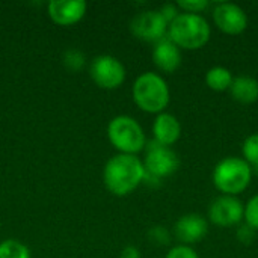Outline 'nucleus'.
I'll list each match as a JSON object with an SVG mask.
<instances>
[{
  "mask_svg": "<svg viewBox=\"0 0 258 258\" xmlns=\"http://www.w3.org/2000/svg\"><path fill=\"white\" fill-rule=\"evenodd\" d=\"M89 74L94 83L101 89H116L125 80L124 63L110 54H100L92 59Z\"/></svg>",
  "mask_w": 258,
  "mask_h": 258,
  "instance_id": "423d86ee",
  "label": "nucleus"
},
{
  "mask_svg": "<svg viewBox=\"0 0 258 258\" xmlns=\"http://www.w3.org/2000/svg\"><path fill=\"white\" fill-rule=\"evenodd\" d=\"M213 20L216 26L228 35H239L248 27L246 12L239 5L230 2H224L215 6Z\"/></svg>",
  "mask_w": 258,
  "mask_h": 258,
  "instance_id": "9d476101",
  "label": "nucleus"
},
{
  "mask_svg": "<svg viewBox=\"0 0 258 258\" xmlns=\"http://www.w3.org/2000/svg\"><path fill=\"white\" fill-rule=\"evenodd\" d=\"M165 258H200L198 254L190 248V246H186V245H178V246H174Z\"/></svg>",
  "mask_w": 258,
  "mask_h": 258,
  "instance_id": "5701e85b",
  "label": "nucleus"
},
{
  "mask_svg": "<svg viewBox=\"0 0 258 258\" xmlns=\"http://www.w3.org/2000/svg\"><path fill=\"white\" fill-rule=\"evenodd\" d=\"M119 258H141V251L136 246H125L121 251Z\"/></svg>",
  "mask_w": 258,
  "mask_h": 258,
  "instance_id": "a878e982",
  "label": "nucleus"
},
{
  "mask_svg": "<svg viewBox=\"0 0 258 258\" xmlns=\"http://www.w3.org/2000/svg\"><path fill=\"white\" fill-rule=\"evenodd\" d=\"M107 138L121 154L136 156V153L142 151L147 145L144 128L128 115H118L109 122Z\"/></svg>",
  "mask_w": 258,
  "mask_h": 258,
  "instance_id": "39448f33",
  "label": "nucleus"
},
{
  "mask_svg": "<svg viewBox=\"0 0 258 258\" xmlns=\"http://www.w3.org/2000/svg\"><path fill=\"white\" fill-rule=\"evenodd\" d=\"M153 135L154 141L160 145L171 147L175 144L181 135V125L180 121L166 112H162L156 116L154 124H153Z\"/></svg>",
  "mask_w": 258,
  "mask_h": 258,
  "instance_id": "4468645a",
  "label": "nucleus"
},
{
  "mask_svg": "<svg viewBox=\"0 0 258 258\" xmlns=\"http://www.w3.org/2000/svg\"><path fill=\"white\" fill-rule=\"evenodd\" d=\"M243 219L246 221V224L249 227H252L254 230H258V194L255 197H252L248 201V204L245 206Z\"/></svg>",
  "mask_w": 258,
  "mask_h": 258,
  "instance_id": "412c9836",
  "label": "nucleus"
},
{
  "mask_svg": "<svg viewBox=\"0 0 258 258\" xmlns=\"http://www.w3.org/2000/svg\"><path fill=\"white\" fill-rule=\"evenodd\" d=\"M209 231V222L204 216L198 213L183 215L174 225L175 237L181 242V245H194L201 242Z\"/></svg>",
  "mask_w": 258,
  "mask_h": 258,
  "instance_id": "9b49d317",
  "label": "nucleus"
},
{
  "mask_svg": "<svg viewBox=\"0 0 258 258\" xmlns=\"http://www.w3.org/2000/svg\"><path fill=\"white\" fill-rule=\"evenodd\" d=\"M0 258H30V251L20 240L6 239L0 243Z\"/></svg>",
  "mask_w": 258,
  "mask_h": 258,
  "instance_id": "f3484780",
  "label": "nucleus"
},
{
  "mask_svg": "<svg viewBox=\"0 0 258 258\" xmlns=\"http://www.w3.org/2000/svg\"><path fill=\"white\" fill-rule=\"evenodd\" d=\"M88 5L83 0H51L47 5L48 17L59 26H73L86 14Z\"/></svg>",
  "mask_w": 258,
  "mask_h": 258,
  "instance_id": "f8f14e48",
  "label": "nucleus"
},
{
  "mask_svg": "<svg viewBox=\"0 0 258 258\" xmlns=\"http://www.w3.org/2000/svg\"><path fill=\"white\" fill-rule=\"evenodd\" d=\"M213 183L224 194L234 197L243 192L252 178L251 165L240 157H225L213 169Z\"/></svg>",
  "mask_w": 258,
  "mask_h": 258,
  "instance_id": "20e7f679",
  "label": "nucleus"
},
{
  "mask_svg": "<svg viewBox=\"0 0 258 258\" xmlns=\"http://www.w3.org/2000/svg\"><path fill=\"white\" fill-rule=\"evenodd\" d=\"M168 33L175 45L195 50L207 44L210 38V24L200 14L180 12L169 23Z\"/></svg>",
  "mask_w": 258,
  "mask_h": 258,
  "instance_id": "f03ea898",
  "label": "nucleus"
},
{
  "mask_svg": "<svg viewBox=\"0 0 258 258\" xmlns=\"http://www.w3.org/2000/svg\"><path fill=\"white\" fill-rule=\"evenodd\" d=\"M181 59L183 57H181L180 47L175 45L169 38H163L154 44L153 62L159 70L165 73H174L180 68Z\"/></svg>",
  "mask_w": 258,
  "mask_h": 258,
  "instance_id": "ddd939ff",
  "label": "nucleus"
},
{
  "mask_svg": "<svg viewBox=\"0 0 258 258\" xmlns=\"http://www.w3.org/2000/svg\"><path fill=\"white\" fill-rule=\"evenodd\" d=\"M144 162L133 154H115L106 162L103 169L104 186L116 197L132 194L144 181Z\"/></svg>",
  "mask_w": 258,
  "mask_h": 258,
  "instance_id": "f257e3e1",
  "label": "nucleus"
},
{
  "mask_svg": "<svg viewBox=\"0 0 258 258\" xmlns=\"http://www.w3.org/2000/svg\"><path fill=\"white\" fill-rule=\"evenodd\" d=\"M236 237L239 239V242H242L243 245H251L255 239V230L252 227H249L248 224H243L237 228L236 231Z\"/></svg>",
  "mask_w": 258,
  "mask_h": 258,
  "instance_id": "b1692460",
  "label": "nucleus"
},
{
  "mask_svg": "<svg viewBox=\"0 0 258 258\" xmlns=\"http://www.w3.org/2000/svg\"><path fill=\"white\" fill-rule=\"evenodd\" d=\"M160 14L163 15V18H165V20L168 21V24H169L180 12H178V9H177L175 5H169V3H168V5H163V8L160 9Z\"/></svg>",
  "mask_w": 258,
  "mask_h": 258,
  "instance_id": "393cba45",
  "label": "nucleus"
},
{
  "mask_svg": "<svg viewBox=\"0 0 258 258\" xmlns=\"http://www.w3.org/2000/svg\"><path fill=\"white\" fill-rule=\"evenodd\" d=\"M133 100L148 113H162L169 104V88L157 73H142L133 83Z\"/></svg>",
  "mask_w": 258,
  "mask_h": 258,
  "instance_id": "7ed1b4c3",
  "label": "nucleus"
},
{
  "mask_svg": "<svg viewBox=\"0 0 258 258\" xmlns=\"http://www.w3.org/2000/svg\"><path fill=\"white\" fill-rule=\"evenodd\" d=\"M234 77L231 71L225 67H213L206 73V83L213 91H225L230 89Z\"/></svg>",
  "mask_w": 258,
  "mask_h": 258,
  "instance_id": "dca6fc26",
  "label": "nucleus"
},
{
  "mask_svg": "<svg viewBox=\"0 0 258 258\" xmlns=\"http://www.w3.org/2000/svg\"><path fill=\"white\" fill-rule=\"evenodd\" d=\"M168 21L163 18L160 11L148 9L136 14L130 21L132 33L142 41L147 42H159L165 38L168 32Z\"/></svg>",
  "mask_w": 258,
  "mask_h": 258,
  "instance_id": "6e6552de",
  "label": "nucleus"
},
{
  "mask_svg": "<svg viewBox=\"0 0 258 258\" xmlns=\"http://www.w3.org/2000/svg\"><path fill=\"white\" fill-rule=\"evenodd\" d=\"M245 207L236 197L222 195L209 207V219L219 227H233L243 219Z\"/></svg>",
  "mask_w": 258,
  "mask_h": 258,
  "instance_id": "1a4fd4ad",
  "label": "nucleus"
},
{
  "mask_svg": "<svg viewBox=\"0 0 258 258\" xmlns=\"http://www.w3.org/2000/svg\"><path fill=\"white\" fill-rule=\"evenodd\" d=\"M177 6L181 8L184 12L198 14V12H203L209 6V2L207 0H180Z\"/></svg>",
  "mask_w": 258,
  "mask_h": 258,
  "instance_id": "4be33fe9",
  "label": "nucleus"
},
{
  "mask_svg": "<svg viewBox=\"0 0 258 258\" xmlns=\"http://www.w3.org/2000/svg\"><path fill=\"white\" fill-rule=\"evenodd\" d=\"M62 62L67 70H70L73 73H79L83 70L85 63H86V56L83 54V51H80L77 48H68L62 56Z\"/></svg>",
  "mask_w": 258,
  "mask_h": 258,
  "instance_id": "a211bd4d",
  "label": "nucleus"
},
{
  "mask_svg": "<svg viewBox=\"0 0 258 258\" xmlns=\"http://www.w3.org/2000/svg\"><path fill=\"white\" fill-rule=\"evenodd\" d=\"M234 100L249 104L258 100V80L251 76H239L230 86Z\"/></svg>",
  "mask_w": 258,
  "mask_h": 258,
  "instance_id": "2eb2a0df",
  "label": "nucleus"
},
{
  "mask_svg": "<svg viewBox=\"0 0 258 258\" xmlns=\"http://www.w3.org/2000/svg\"><path fill=\"white\" fill-rule=\"evenodd\" d=\"M147 148V156L144 160V168H145V174L153 175L156 178H165L172 175L178 166H180V159L177 156V153L174 150H171L169 147L160 145L156 141L148 142V145H145Z\"/></svg>",
  "mask_w": 258,
  "mask_h": 258,
  "instance_id": "0eeeda50",
  "label": "nucleus"
},
{
  "mask_svg": "<svg viewBox=\"0 0 258 258\" xmlns=\"http://www.w3.org/2000/svg\"><path fill=\"white\" fill-rule=\"evenodd\" d=\"M242 153L245 160L251 165V168L254 166L258 171V133H254L245 139Z\"/></svg>",
  "mask_w": 258,
  "mask_h": 258,
  "instance_id": "6ab92c4d",
  "label": "nucleus"
},
{
  "mask_svg": "<svg viewBox=\"0 0 258 258\" xmlns=\"http://www.w3.org/2000/svg\"><path fill=\"white\" fill-rule=\"evenodd\" d=\"M148 239L151 243H154L157 246H166L171 242V234H169L168 228H165L162 225H156L148 230Z\"/></svg>",
  "mask_w": 258,
  "mask_h": 258,
  "instance_id": "aec40b11",
  "label": "nucleus"
}]
</instances>
